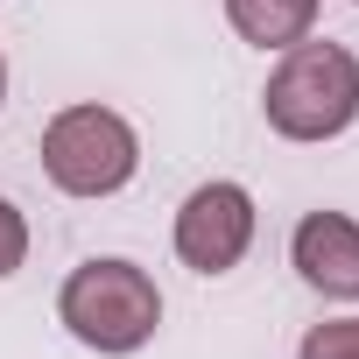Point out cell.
Masks as SVG:
<instances>
[{"instance_id":"6da1fadb","label":"cell","mask_w":359,"mask_h":359,"mask_svg":"<svg viewBox=\"0 0 359 359\" xmlns=\"http://www.w3.org/2000/svg\"><path fill=\"white\" fill-rule=\"evenodd\" d=\"M261 113L282 141H331L359 120V57L345 43H289L268 71Z\"/></svg>"},{"instance_id":"7a4b0ae2","label":"cell","mask_w":359,"mask_h":359,"mask_svg":"<svg viewBox=\"0 0 359 359\" xmlns=\"http://www.w3.org/2000/svg\"><path fill=\"white\" fill-rule=\"evenodd\" d=\"M57 317L92 352H141L162 324V296H155L148 268H134V261H85V268H71Z\"/></svg>"},{"instance_id":"3957f363","label":"cell","mask_w":359,"mask_h":359,"mask_svg":"<svg viewBox=\"0 0 359 359\" xmlns=\"http://www.w3.org/2000/svg\"><path fill=\"white\" fill-rule=\"evenodd\" d=\"M43 169L71 198H113V191L134 184L141 141H134V127L113 106H64L43 127Z\"/></svg>"},{"instance_id":"277c9868","label":"cell","mask_w":359,"mask_h":359,"mask_svg":"<svg viewBox=\"0 0 359 359\" xmlns=\"http://www.w3.org/2000/svg\"><path fill=\"white\" fill-rule=\"evenodd\" d=\"M254 247V198L240 184H198L184 198V212H176V254H184V268L198 275H226L240 268V254Z\"/></svg>"},{"instance_id":"5b68a950","label":"cell","mask_w":359,"mask_h":359,"mask_svg":"<svg viewBox=\"0 0 359 359\" xmlns=\"http://www.w3.org/2000/svg\"><path fill=\"white\" fill-rule=\"evenodd\" d=\"M289 261H296V275H303L317 296L352 303V296H359V219H345V212H310V219L296 226V240H289Z\"/></svg>"},{"instance_id":"8992f818","label":"cell","mask_w":359,"mask_h":359,"mask_svg":"<svg viewBox=\"0 0 359 359\" xmlns=\"http://www.w3.org/2000/svg\"><path fill=\"white\" fill-rule=\"evenodd\" d=\"M226 15H233V29H240L247 43H261V50H289V43L310 36L317 0H226Z\"/></svg>"},{"instance_id":"52a82bcc","label":"cell","mask_w":359,"mask_h":359,"mask_svg":"<svg viewBox=\"0 0 359 359\" xmlns=\"http://www.w3.org/2000/svg\"><path fill=\"white\" fill-rule=\"evenodd\" d=\"M296 359H359V317H331V324H317V331L296 345Z\"/></svg>"},{"instance_id":"ba28073f","label":"cell","mask_w":359,"mask_h":359,"mask_svg":"<svg viewBox=\"0 0 359 359\" xmlns=\"http://www.w3.org/2000/svg\"><path fill=\"white\" fill-rule=\"evenodd\" d=\"M22 261H29V219H22L8 198H0V282H8Z\"/></svg>"},{"instance_id":"9c48e42d","label":"cell","mask_w":359,"mask_h":359,"mask_svg":"<svg viewBox=\"0 0 359 359\" xmlns=\"http://www.w3.org/2000/svg\"><path fill=\"white\" fill-rule=\"evenodd\" d=\"M0 99H8V64H0Z\"/></svg>"},{"instance_id":"30bf717a","label":"cell","mask_w":359,"mask_h":359,"mask_svg":"<svg viewBox=\"0 0 359 359\" xmlns=\"http://www.w3.org/2000/svg\"><path fill=\"white\" fill-rule=\"evenodd\" d=\"M352 8H359V0H352Z\"/></svg>"}]
</instances>
